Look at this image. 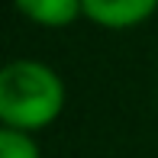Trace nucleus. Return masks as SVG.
<instances>
[{"instance_id": "f257e3e1", "label": "nucleus", "mask_w": 158, "mask_h": 158, "mask_svg": "<svg viewBox=\"0 0 158 158\" xmlns=\"http://www.w3.org/2000/svg\"><path fill=\"white\" fill-rule=\"evenodd\" d=\"M64 100L61 74L39 58H13L0 71V126L35 135L61 116Z\"/></svg>"}, {"instance_id": "7ed1b4c3", "label": "nucleus", "mask_w": 158, "mask_h": 158, "mask_svg": "<svg viewBox=\"0 0 158 158\" xmlns=\"http://www.w3.org/2000/svg\"><path fill=\"white\" fill-rule=\"evenodd\" d=\"M13 6L42 29H68L84 16V0H13Z\"/></svg>"}, {"instance_id": "f03ea898", "label": "nucleus", "mask_w": 158, "mask_h": 158, "mask_svg": "<svg viewBox=\"0 0 158 158\" xmlns=\"http://www.w3.org/2000/svg\"><path fill=\"white\" fill-rule=\"evenodd\" d=\"M158 10V0H84V19L100 29L123 32L148 23Z\"/></svg>"}, {"instance_id": "20e7f679", "label": "nucleus", "mask_w": 158, "mask_h": 158, "mask_svg": "<svg viewBox=\"0 0 158 158\" xmlns=\"http://www.w3.org/2000/svg\"><path fill=\"white\" fill-rule=\"evenodd\" d=\"M0 158H42V148L32 132L0 126Z\"/></svg>"}]
</instances>
